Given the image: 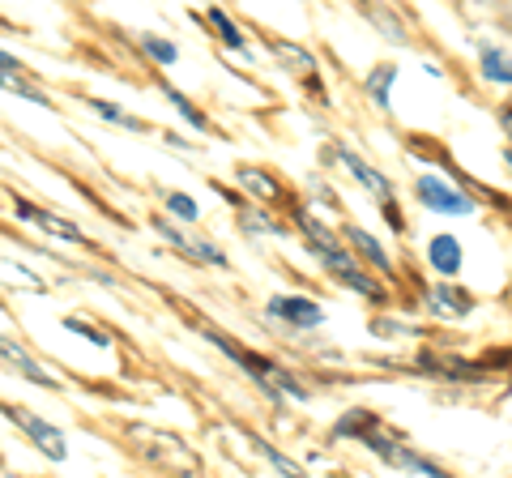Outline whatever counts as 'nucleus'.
Instances as JSON below:
<instances>
[{
	"instance_id": "nucleus-10",
	"label": "nucleus",
	"mask_w": 512,
	"mask_h": 478,
	"mask_svg": "<svg viewBox=\"0 0 512 478\" xmlns=\"http://www.w3.org/2000/svg\"><path fill=\"white\" fill-rule=\"evenodd\" d=\"M346 239L355 244L359 257H367V261L380 269V274H393V257L380 248V239H376V235H367V231H359V227H346Z\"/></svg>"
},
{
	"instance_id": "nucleus-18",
	"label": "nucleus",
	"mask_w": 512,
	"mask_h": 478,
	"mask_svg": "<svg viewBox=\"0 0 512 478\" xmlns=\"http://www.w3.org/2000/svg\"><path fill=\"white\" fill-rule=\"evenodd\" d=\"M188 257H197V261H205V265H218V269H227V265H231V261H227V252L214 248L210 239H188Z\"/></svg>"
},
{
	"instance_id": "nucleus-25",
	"label": "nucleus",
	"mask_w": 512,
	"mask_h": 478,
	"mask_svg": "<svg viewBox=\"0 0 512 478\" xmlns=\"http://www.w3.org/2000/svg\"><path fill=\"white\" fill-rule=\"evenodd\" d=\"M274 52H278L282 60H295V65H299L303 73H312V69H316V60H312L308 52H299V47H286V43H274Z\"/></svg>"
},
{
	"instance_id": "nucleus-5",
	"label": "nucleus",
	"mask_w": 512,
	"mask_h": 478,
	"mask_svg": "<svg viewBox=\"0 0 512 478\" xmlns=\"http://www.w3.org/2000/svg\"><path fill=\"white\" fill-rule=\"evenodd\" d=\"M13 210H18V218H26V222H35L39 231H47L52 239H64V244H86V235L73 227V222H64V218H56V214H43L39 205H30V201H13Z\"/></svg>"
},
{
	"instance_id": "nucleus-3",
	"label": "nucleus",
	"mask_w": 512,
	"mask_h": 478,
	"mask_svg": "<svg viewBox=\"0 0 512 478\" xmlns=\"http://www.w3.org/2000/svg\"><path fill=\"white\" fill-rule=\"evenodd\" d=\"M414 188H419V201L436 214H474V201L461 193V188H448L440 175H419Z\"/></svg>"
},
{
	"instance_id": "nucleus-22",
	"label": "nucleus",
	"mask_w": 512,
	"mask_h": 478,
	"mask_svg": "<svg viewBox=\"0 0 512 478\" xmlns=\"http://www.w3.org/2000/svg\"><path fill=\"white\" fill-rule=\"evenodd\" d=\"M167 210H171L175 218H180V222H197V218H201L197 201H192V197H184V193H171V197H167Z\"/></svg>"
},
{
	"instance_id": "nucleus-26",
	"label": "nucleus",
	"mask_w": 512,
	"mask_h": 478,
	"mask_svg": "<svg viewBox=\"0 0 512 478\" xmlns=\"http://www.w3.org/2000/svg\"><path fill=\"white\" fill-rule=\"evenodd\" d=\"M384 222H389L393 231H406V218H402V210H397V201H384Z\"/></svg>"
},
{
	"instance_id": "nucleus-16",
	"label": "nucleus",
	"mask_w": 512,
	"mask_h": 478,
	"mask_svg": "<svg viewBox=\"0 0 512 478\" xmlns=\"http://www.w3.org/2000/svg\"><path fill=\"white\" fill-rule=\"evenodd\" d=\"M163 94H167V99H171V107L180 111V116H184V120H188V124H192V129H197V133H205V129H210V120H205L201 111L192 107V99H188V94H180L175 86H163Z\"/></svg>"
},
{
	"instance_id": "nucleus-7",
	"label": "nucleus",
	"mask_w": 512,
	"mask_h": 478,
	"mask_svg": "<svg viewBox=\"0 0 512 478\" xmlns=\"http://www.w3.org/2000/svg\"><path fill=\"white\" fill-rule=\"evenodd\" d=\"M427 261H431V269H436L440 278L461 274V239H453V235H436V239L427 244Z\"/></svg>"
},
{
	"instance_id": "nucleus-8",
	"label": "nucleus",
	"mask_w": 512,
	"mask_h": 478,
	"mask_svg": "<svg viewBox=\"0 0 512 478\" xmlns=\"http://www.w3.org/2000/svg\"><path fill=\"white\" fill-rule=\"evenodd\" d=\"M338 158H342V167H346L350 175H355V180H359L363 188H372L376 197H389V188H393V184L384 180V175H380L376 167H367V163H363V158H359L355 150H346V146H342V150H338Z\"/></svg>"
},
{
	"instance_id": "nucleus-13",
	"label": "nucleus",
	"mask_w": 512,
	"mask_h": 478,
	"mask_svg": "<svg viewBox=\"0 0 512 478\" xmlns=\"http://www.w3.org/2000/svg\"><path fill=\"white\" fill-rule=\"evenodd\" d=\"M239 227H244L248 235H286L282 222L265 218L261 210H252V205H239Z\"/></svg>"
},
{
	"instance_id": "nucleus-14",
	"label": "nucleus",
	"mask_w": 512,
	"mask_h": 478,
	"mask_svg": "<svg viewBox=\"0 0 512 478\" xmlns=\"http://www.w3.org/2000/svg\"><path fill=\"white\" fill-rule=\"evenodd\" d=\"M239 184H244L248 193H256L261 201H274V197H278V184L269 180L265 171H256V167H239Z\"/></svg>"
},
{
	"instance_id": "nucleus-27",
	"label": "nucleus",
	"mask_w": 512,
	"mask_h": 478,
	"mask_svg": "<svg viewBox=\"0 0 512 478\" xmlns=\"http://www.w3.org/2000/svg\"><path fill=\"white\" fill-rule=\"evenodd\" d=\"M0 73L22 77V60H18V56H9V52H0Z\"/></svg>"
},
{
	"instance_id": "nucleus-11",
	"label": "nucleus",
	"mask_w": 512,
	"mask_h": 478,
	"mask_svg": "<svg viewBox=\"0 0 512 478\" xmlns=\"http://www.w3.org/2000/svg\"><path fill=\"white\" fill-rule=\"evenodd\" d=\"M86 107L94 111V116H103V120H111V124H120V129H128V133H146V129H150V124H146V120H137V116H128V111H120L116 103H103V99H90Z\"/></svg>"
},
{
	"instance_id": "nucleus-2",
	"label": "nucleus",
	"mask_w": 512,
	"mask_h": 478,
	"mask_svg": "<svg viewBox=\"0 0 512 478\" xmlns=\"http://www.w3.org/2000/svg\"><path fill=\"white\" fill-rule=\"evenodd\" d=\"M0 414H5V419H9V423H18V427H22V432H26L30 440H35V444H39V449H43L47 457H52V461H64V457H69V449H64V436L56 432V427H52V423H43V419H39V414H30L26 406H0Z\"/></svg>"
},
{
	"instance_id": "nucleus-21",
	"label": "nucleus",
	"mask_w": 512,
	"mask_h": 478,
	"mask_svg": "<svg viewBox=\"0 0 512 478\" xmlns=\"http://www.w3.org/2000/svg\"><path fill=\"white\" fill-rule=\"evenodd\" d=\"M64 329H69V333H77V338H90L94 346H111V338H107V333L103 329H94L90 321H82V316H64Z\"/></svg>"
},
{
	"instance_id": "nucleus-1",
	"label": "nucleus",
	"mask_w": 512,
	"mask_h": 478,
	"mask_svg": "<svg viewBox=\"0 0 512 478\" xmlns=\"http://www.w3.org/2000/svg\"><path fill=\"white\" fill-rule=\"evenodd\" d=\"M308 248H312V257H316L320 265H325L329 274L338 278L342 286H350V291H359L363 299H384V286L367 278V274H363V265H359L355 257H350V252H346L342 244H308Z\"/></svg>"
},
{
	"instance_id": "nucleus-12",
	"label": "nucleus",
	"mask_w": 512,
	"mask_h": 478,
	"mask_svg": "<svg viewBox=\"0 0 512 478\" xmlns=\"http://www.w3.org/2000/svg\"><path fill=\"white\" fill-rule=\"evenodd\" d=\"M210 22H214V30L222 35V43H227L231 52L248 56V39H244V30H239V26L231 22V13H222V9H210Z\"/></svg>"
},
{
	"instance_id": "nucleus-4",
	"label": "nucleus",
	"mask_w": 512,
	"mask_h": 478,
	"mask_svg": "<svg viewBox=\"0 0 512 478\" xmlns=\"http://www.w3.org/2000/svg\"><path fill=\"white\" fill-rule=\"evenodd\" d=\"M269 316H278L291 329H316L325 325V312H320L316 299H303V295H278L269 299Z\"/></svg>"
},
{
	"instance_id": "nucleus-6",
	"label": "nucleus",
	"mask_w": 512,
	"mask_h": 478,
	"mask_svg": "<svg viewBox=\"0 0 512 478\" xmlns=\"http://www.w3.org/2000/svg\"><path fill=\"white\" fill-rule=\"evenodd\" d=\"M0 359L9 363V368H18L26 380H35V385H43V389H60V380L52 376V372H43L35 359L26 355V350L18 346V342H9V338H0Z\"/></svg>"
},
{
	"instance_id": "nucleus-24",
	"label": "nucleus",
	"mask_w": 512,
	"mask_h": 478,
	"mask_svg": "<svg viewBox=\"0 0 512 478\" xmlns=\"http://www.w3.org/2000/svg\"><path fill=\"white\" fill-rule=\"evenodd\" d=\"M154 231H158V235H163V239H167V244H171L175 252H184V257H188V235H184L180 227H171V222H167V218H154Z\"/></svg>"
},
{
	"instance_id": "nucleus-23",
	"label": "nucleus",
	"mask_w": 512,
	"mask_h": 478,
	"mask_svg": "<svg viewBox=\"0 0 512 478\" xmlns=\"http://www.w3.org/2000/svg\"><path fill=\"white\" fill-rule=\"evenodd\" d=\"M256 449H261V453H265L269 461H274V466H278V470H282L286 478H308V474H303V470L295 466V461H291V457H282V453L274 449V444H265V440H256Z\"/></svg>"
},
{
	"instance_id": "nucleus-9",
	"label": "nucleus",
	"mask_w": 512,
	"mask_h": 478,
	"mask_svg": "<svg viewBox=\"0 0 512 478\" xmlns=\"http://www.w3.org/2000/svg\"><path fill=\"white\" fill-rule=\"evenodd\" d=\"M427 308L436 316H466L474 308V299L453 291V286H431V291H427Z\"/></svg>"
},
{
	"instance_id": "nucleus-15",
	"label": "nucleus",
	"mask_w": 512,
	"mask_h": 478,
	"mask_svg": "<svg viewBox=\"0 0 512 478\" xmlns=\"http://www.w3.org/2000/svg\"><path fill=\"white\" fill-rule=\"evenodd\" d=\"M483 77H487V82H495V86H508V52H504V47H487V52H483Z\"/></svg>"
},
{
	"instance_id": "nucleus-20",
	"label": "nucleus",
	"mask_w": 512,
	"mask_h": 478,
	"mask_svg": "<svg viewBox=\"0 0 512 478\" xmlns=\"http://www.w3.org/2000/svg\"><path fill=\"white\" fill-rule=\"evenodd\" d=\"M372 427H376V419H372V414H367V410H350L346 419L338 423V436H367V432H372Z\"/></svg>"
},
{
	"instance_id": "nucleus-17",
	"label": "nucleus",
	"mask_w": 512,
	"mask_h": 478,
	"mask_svg": "<svg viewBox=\"0 0 512 478\" xmlns=\"http://www.w3.org/2000/svg\"><path fill=\"white\" fill-rule=\"evenodd\" d=\"M397 82V69L393 65H380L372 77H367V90H372V99L376 107H389V86Z\"/></svg>"
},
{
	"instance_id": "nucleus-19",
	"label": "nucleus",
	"mask_w": 512,
	"mask_h": 478,
	"mask_svg": "<svg viewBox=\"0 0 512 478\" xmlns=\"http://www.w3.org/2000/svg\"><path fill=\"white\" fill-rule=\"evenodd\" d=\"M141 47H146V56H150V60H158V65H175V60H180V52H175V43L158 39V35H146V39H141Z\"/></svg>"
}]
</instances>
